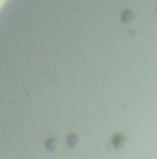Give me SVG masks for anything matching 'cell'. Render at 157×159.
<instances>
[{"label":"cell","instance_id":"1","mask_svg":"<svg viewBox=\"0 0 157 159\" xmlns=\"http://www.w3.org/2000/svg\"><path fill=\"white\" fill-rule=\"evenodd\" d=\"M133 19H135V13H133L131 9H124V11H122V15H120V20H122V22H126V24H128V22H131Z\"/></svg>","mask_w":157,"mask_h":159},{"label":"cell","instance_id":"2","mask_svg":"<svg viewBox=\"0 0 157 159\" xmlns=\"http://www.w3.org/2000/svg\"><path fill=\"white\" fill-rule=\"evenodd\" d=\"M124 143H126V137H124V135H120V133L113 135V146H115V148H122Z\"/></svg>","mask_w":157,"mask_h":159}]
</instances>
